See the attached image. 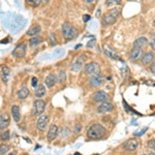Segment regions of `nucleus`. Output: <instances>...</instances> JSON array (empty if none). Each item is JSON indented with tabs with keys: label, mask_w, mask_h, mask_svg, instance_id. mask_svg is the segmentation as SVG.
I'll list each match as a JSON object with an SVG mask.
<instances>
[{
	"label": "nucleus",
	"mask_w": 155,
	"mask_h": 155,
	"mask_svg": "<svg viewBox=\"0 0 155 155\" xmlns=\"http://www.w3.org/2000/svg\"><path fill=\"white\" fill-rule=\"evenodd\" d=\"M106 135V128L100 124H92L87 129V135L92 140L100 139L101 137Z\"/></svg>",
	"instance_id": "nucleus-1"
},
{
	"label": "nucleus",
	"mask_w": 155,
	"mask_h": 155,
	"mask_svg": "<svg viewBox=\"0 0 155 155\" xmlns=\"http://www.w3.org/2000/svg\"><path fill=\"white\" fill-rule=\"evenodd\" d=\"M62 34L65 39H73L78 36L79 32L73 26H71L68 23H64L62 25Z\"/></svg>",
	"instance_id": "nucleus-2"
},
{
	"label": "nucleus",
	"mask_w": 155,
	"mask_h": 155,
	"mask_svg": "<svg viewBox=\"0 0 155 155\" xmlns=\"http://www.w3.org/2000/svg\"><path fill=\"white\" fill-rule=\"evenodd\" d=\"M118 16H119V10L117 9V8H113V9H111L105 16V18H103V24H107V25L113 24V23L116 22Z\"/></svg>",
	"instance_id": "nucleus-3"
},
{
	"label": "nucleus",
	"mask_w": 155,
	"mask_h": 155,
	"mask_svg": "<svg viewBox=\"0 0 155 155\" xmlns=\"http://www.w3.org/2000/svg\"><path fill=\"white\" fill-rule=\"evenodd\" d=\"M84 71L86 75L89 76H96L99 73V65L95 62H90L85 65Z\"/></svg>",
	"instance_id": "nucleus-4"
},
{
	"label": "nucleus",
	"mask_w": 155,
	"mask_h": 155,
	"mask_svg": "<svg viewBox=\"0 0 155 155\" xmlns=\"http://www.w3.org/2000/svg\"><path fill=\"white\" fill-rule=\"evenodd\" d=\"M44 109H46V103L41 99H36L33 103V111H34V115L39 116L44 113Z\"/></svg>",
	"instance_id": "nucleus-5"
},
{
	"label": "nucleus",
	"mask_w": 155,
	"mask_h": 155,
	"mask_svg": "<svg viewBox=\"0 0 155 155\" xmlns=\"http://www.w3.org/2000/svg\"><path fill=\"white\" fill-rule=\"evenodd\" d=\"M25 54H26V44H18L12 51V56H15L16 58H23Z\"/></svg>",
	"instance_id": "nucleus-6"
},
{
	"label": "nucleus",
	"mask_w": 155,
	"mask_h": 155,
	"mask_svg": "<svg viewBox=\"0 0 155 155\" xmlns=\"http://www.w3.org/2000/svg\"><path fill=\"white\" fill-rule=\"evenodd\" d=\"M109 98V95L105 92V91H97L93 94V100L95 103H106Z\"/></svg>",
	"instance_id": "nucleus-7"
},
{
	"label": "nucleus",
	"mask_w": 155,
	"mask_h": 155,
	"mask_svg": "<svg viewBox=\"0 0 155 155\" xmlns=\"http://www.w3.org/2000/svg\"><path fill=\"white\" fill-rule=\"evenodd\" d=\"M138 146H139V142H138L135 139L127 140V141L125 142V144H124L125 150H127V151H131V152L135 151V150H137Z\"/></svg>",
	"instance_id": "nucleus-8"
},
{
	"label": "nucleus",
	"mask_w": 155,
	"mask_h": 155,
	"mask_svg": "<svg viewBox=\"0 0 155 155\" xmlns=\"http://www.w3.org/2000/svg\"><path fill=\"white\" fill-rule=\"evenodd\" d=\"M58 126H57L56 124H52L50 127V129H49V132L48 135H47V139L49 140V141H53L54 139H56V137L58 135Z\"/></svg>",
	"instance_id": "nucleus-9"
},
{
	"label": "nucleus",
	"mask_w": 155,
	"mask_h": 155,
	"mask_svg": "<svg viewBox=\"0 0 155 155\" xmlns=\"http://www.w3.org/2000/svg\"><path fill=\"white\" fill-rule=\"evenodd\" d=\"M49 123V117L48 116H40L36 122V126L39 130H44Z\"/></svg>",
	"instance_id": "nucleus-10"
},
{
	"label": "nucleus",
	"mask_w": 155,
	"mask_h": 155,
	"mask_svg": "<svg viewBox=\"0 0 155 155\" xmlns=\"http://www.w3.org/2000/svg\"><path fill=\"white\" fill-rule=\"evenodd\" d=\"M9 124V116L7 113H3L0 115V130L5 129Z\"/></svg>",
	"instance_id": "nucleus-11"
},
{
	"label": "nucleus",
	"mask_w": 155,
	"mask_h": 155,
	"mask_svg": "<svg viewBox=\"0 0 155 155\" xmlns=\"http://www.w3.org/2000/svg\"><path fill=\"white\" fill-rule=\"evenodd\" d=\"M113 110V105L111 103H103L98 108H97V111L98 113H108V112H111Z\"/></svg>",
	"instance_id": "nucleus-12"
},
{
	"label": "nucleus",
	"mask_w": 155,
	"mask_h": 155,
	"mask_svg": "<svg viewBox=\"0 0 155 155\" xmlns=\"http://www.w3.org/2000/svg\"><path fill=\"white\" fill-rule=\"evenodd\" d=\"M56 82H57V77L54 75V73L49 75L48 77L46 78V80H44V84L47 85L48 88H52V87L56 84Z\"/></svg>",
	"instance_id": "nucleus-13"
},
{
	"label": "nucleus",
	"mask_w": 155,
	"mask_h": 155,
	"mask_svg": "<svg viewBox=\"0 0 155 155\" xmlns=\"http://www.w3.org/2000/svg\"><path fill=\"white\" fill-rule=\"evenodd\" d=\"M103 83V78L100 75H96V76H92L90 78V84L94 87L100 86Z\"/></svg>",
	"instance_id": "nucleus-14"
},
{
	"label": "nucleus",
	"mask_w": 155,
	"mask_h": 155,
	"mask_svg": "<svg viewBox=\"0 0 155 155\" xmlns=\"http://www.w3.org/2000/svg\"><path fill=\"white\" fill-rule=\"evenodd\" d=\"M40 31H41V28H40V26L39 25H33L32 27H31L30 29H29L28 31H27L26 34L28 35V36H36V35H39L40 33Z\"/></svg>",
	"instance_id": "nucleus-15"
},
{
	"label": "nucleus",
	"mask_w": 155,
	"mask_h": 155,
	"mask_svg": "<svg viewBox=\"0 0 155 155\" xmlns=\"http://www.w3.org/2000/svg\"><path fill=\"white\" fill-rule=\"evenodd\" d=\"M153 61H154L153 53H146V54H144L143 57H142V62L145 65L149 64V63L153 62Z\"/></svg>",
	"instance_id": "nucleus-16"
},
{
	"label": "nucleus",
	"mask_w": 155,
	"mask_h": 155,
	"mask_svg": "<svg viewBox=\"0 0 155 155\" xmlns=\"http://www.w3.org/2000/svg\"><path fill=\"white\" fill-rule=\"evenodd\" d=\"M12 115L16 122H19V121H20L21 113H20V109H19L18 106H12Z\"/></svg>",
	"instance_id": "nucleus-17"
},
{
	"label": "nucleus",
	"mask_w": 155,
	"mask_h": 155,
	"mask_svg": "<svg viewBox=\"0 0 155 155\" xmlns=\"http://www.w3.org/2000/svg\"><path fill=\"white\" fill-rule=\"evenodd\" d=\"M147 42H148V39H146V37H139L138 39L135 40V42H133V47H135V48L142 49V47L145 46Z\"/></svg>",
	"instance_id": "nucleus-18"
},
{
	"label": "nucleus",
	"mask_w": 155,
	"mask_h": 155,
	"mask_svg": "<svg viewBox=\"0 0 155 155\" xmlns=\"http://www.w3.org/2000/svg\"><path fill=\"white\" fill-rule=\"evenodd\" d=\"M142 55V49L140 48H133L130 53V59L131 60H137L141 57Z\"/></svg>",
	"instance_id": "nucleus-19"
},
{
	"label": "nucleus",
	"mask_w": 155,
	"mask_h": 155,
	"mask_svg": "<svg viewBox=\"0 0 155 155\" xmlns=\"http://www.w3.org/2000/svg\"><path fill=\"white\" fill-rule=\"evenodd\" d=\"M28 95H29V90L26 86H23L18 92V97L20 99H25Z\"/></svg>",
	"instance_id": "nucleus-20"
},
{
	"label": "nucleus",
	"mask_w": 155,
	"mask_h": 155,
	"mask_svg": "<svg viewBox=\"0 0 155 155\" xmlns=\"http://www.w3.org/2000/svg\"><path fill=\"white\" fill-rule=\"evenodd\" d=\"M34 94H35V96L39 97V98H40V97H42L44 94H46V88H44V85H39V86L37 87L36 89H35Z\"/></svg>",
	"instance_id": "nucleus-21"
},
{
	"label": "nucleus",
	"mask_w": 155,
	"mask_h": 155,
	"mask_svg": "<svg viewBox=\"0 0 155 155\" xmlns=\"http://www.w3.org/2000/svg\"><path fill=\"white\" fill-rule=\"evenodd\" d=\"M105 53L108 55V56H110L111 58H113V59H118V60L120 59L118 55H116L115 52H114V51H112L111 49H110L109 46H105Z\"/></svg>",
	"instance_id": "nucleus-22"
},
{
	"label": "nucleus",
	"mask_w": 155,
	"mask_h": 155,
	"mask_svg": "<svg viewBox=\"0 0 155 155\" xmlns=\"http://www.w3.org/2000/svg\"><path fill=\"white\" fill-rule=\"evenodd\" d=\"M10 73V69L8 68V67H2V71H1V79L2 81H3L4 83L7 82V76L9 75Z\"/></svg>",
	"instance_id": "nucleus-23"
},
{
	"label": "nucleus",
	"mask_w": 155,
	"mask_h": 155,
	"mask_svg": "<svg viewBox=\"0 0 155 155\" xmlns=\"http://www.w3.org/2000/svg\"><path fill=\"white\" fill-rule=\"evenodd\" d=\"M41 41H42L41 37L35 36V37H32V39L29 40V44H30L31 47H35V46H37V44H39Z\"/></svg>",
	"instance_id": "nucleus-24"
},
{
	"label": "nucleus",
	"mask_w": 155,
	"mask_h": 155,
	"mask_svg": "<svg viewBox=\"0 0 155 155\" xmlns=\"http://www.w3.org/2000/svg\"><path fill=\"white\" fill-rule=\"evenodd\" d=\"M82 65H83V63L81 62V61H75V62L71 64V69L73 71H80V68L82 67Z\"/></svg>",
	"instance_id": "nucleus-25"
},
{
	"label": "nucleus",
	"mask_w": 155,
	"mask_h": 155,
	"mask_svg": "<svg viewBox=\"0 0 155 155\" xmlns=\"http://www.w3.org/2000/svg\"><path fill=\"white\" fill-rule=\"evenodd\" d=\"M9 150V146L4 144V145H0V154H5L6 152Z\"/></svg>",
	"instance_id": "nucleus-26"
},
{
	"label": "nucleus",
	"mask_w": 155,
	"mask_h": 155,
	"mask_svg": "<svg viewBox=\"0 0 155 155\" xmlns=\"http://www.w3.org/2000/svg\"><path fill=\"white\" fill-rule=\"evenodd\" d=\"M58 77H59V82L64 83L65 80H66V73H65V71H60Z\"/></svg>",
	"instance_id": "nucleus-27"
},
{
	"label": "nucleus",
	"mask_w": 155,
	"mask_h": 155,
	"mask_svg": "<svg viewBox=\"0 0 155 155\" xmlns=\"http://www.w3.org/2000/svg\"><path fill=\"white\" fill-rule=\"evenodd\" d=\"M27 3L30 4V5L32 6H39L41 2H40V0H26Z\"/></svg>",
	"instance_id": "nucleus-28"
},
{
	"label": "nucleus",
	"mask_w": 155,
	"mask_h": 155,
	"mask_svg": "<svg viewBox=\"0 0 155 155\" xmlns=\"http://www.w3.org/2000/svg\"><path fill=\"white\" fill-rule=\"evenodd\" d=\"M0 139H1L2 141H8V139H9V132H8V131H4V132H2Z\"/></svg>",
	"instance_id": "nucleus-29"
},
{
	"label": "nucleus",
	"mask_w": 155,
	"mask_h": 155,
	"mask_svg": "<svg viewBox=\"0 0 155 155\" xmlns=\"http://www.w3.org/2000/svg\"><path fill=\"white\" fill-rule=\"evenodd\" d=\"M120 3V0H108L106 1V5L111 6V5H115V4H119Z\"/></svg>",
	"instance_id": "nucleus-30"
},
{
	"label": "nucleus",
	"mask_w": 155,
	"mask_h": 155,
	"mask_svg": "<svg viewBox=\"0 0 155 155\" xmlns=\"http://www.w3.org/2000/svg\"><path fill=\"white\" fill-rule=\"evenodd\" d=\"M148 147H149L150 149H152L155 152V140H151V141L149 142V144H148Z\"/></svg>",
	"instance_id": "nucleus-31"
},
{
	"label": "nucleus",
	"mask_w": 155,
	"mask_h": 155,
	"mask_svg": "<svg viewBox=\"0 0 155 155\" xmlns=\"http://www.w3.org/2000/svg\"><path fill=\"white\" fill-rule=\"evenodd\" d=\"M50 39H51V46H54L56 44V39H55V35L54 33H51L50 35Z\"/></svg>",
	"instance_id": "nucleus-32"
},
{
	"label": "nucleus",
	"mask_w": 155,
	"mask_h": 155,
	"mask_svg": "<svg viewBox=\"0 0 155 155\" xmlns=\"http://www.w3.org/2000/svg\"><path fill=\"white\" fill-rule=\"evenodd\" d=\"M146 130H147V128H143L141 131H140V132H139V131H137V132H135V135H142L144 132H145Z\"/></svg>",
	"instance_id": "nucleus-33"
},
{
	"label": "nucleus",
	"mask_w": 155,
	"mask_h": 155,
	"mask_svg": "<svg viewBox=\"0 0 155 155\" xmlns=\"http://www.w3.org/2000/svg\"><path fill=\"white\" fill-rule=\"evenodd\" d=\"M90 18L91 17L89 16V15H84V16H83V20H84V22H88V21L90 20Z\"/></svg>",
	"instance_id": "nucleus-34"
},
{
	"label": "nucleus",
	"mask_w": 155,
	"mask_h": 155,
	"mask_svg": "<svg viewBox=\"0 0 155 155\" xmlns=\"http://www.w3.org/2000/svg\"><path fill=\"white\" fill-rule=\"evenodd\" d=\"M31 84H32L33 87H36L37 86V79L36 78H32V83H31Z\"/></svg>",
	"instance_id": "nucleus-35"
},
{
	"label": "nucleus",
	"mask_w": 155,
	"mask_h": 155,
	"mask_svg": "<svg viewBox=\"0 0 155 155\" xmlns=\"http://www.w3.org/2000/svg\"><path fill=\"white\" fill-rule=\"evenodd\" d=\"M94 42H95V39H92L91 41H89L88 42V44H87V47L88 48H91V47H93V44H94Z\"/></svg>",
	"instance_id": "nucleus-36"
},
{
	"label": "nucleus",
	"mask_w": 155,
	"mask_h": 155,
	"mask_svg": "<svg viewBox=\"0 0 155 155\" xmlns=\"http://www.w3.org/2000/svg\"><path fill=\"white\" fill-rule=\"evenodd\" d=\"M150 46H151V48L155 51V39L151 40V42H150Z\"/></svg>",
	"instance_id": "nucleus-37"
},
{
	"label": "nucleus",
	"mask_w": 155,
	"mask_h": 155,
	"mask_svg": "<svg viewBox=\"0 0 155 155\" xmlns=\"http://www.w3.org/2000/svg\"><path fill=\"white\" fill-rule=\"evenodd\" d=\"M150 69H151V71L153 73H155V62L153 63V64L151 65V67H150Z\"/></svg>",
	"instance_id": "nucleus-38"
},
{
	"label": "nucleus",
	"mask_w": 155,
	"mask_h": 155,
	"mask_svg": "<svg viewBox=\"0 0 155 155\" xmlns=\"http://www.w3.org/2000/svg\"><path fill=\"white\" fill-rule=\"evenodd\" d=\"M7 42V39H3V40H1V44H6Z\"/></svg>",
	"instance_id": "nucleus-39"
},
{
	"label": "nucleus",
	"mask_w": 155,
	"mask_h": 155,
	"mask_svg": "<svg viewBox=\"0 0 155 155\" xmlns=\"http://www.w3.org/2000/svg\"><path fill=\"white\" fill-rule=\"evenodd\" d=\"M9 155H16V153H15V152H12V153H10Z\"/></svg>",
	"instance_id": "nucleus-40"
},
{
	"label": "nucleus",
	"mask_w": 155,
	"mask_h": 155,
	"mask_svg": "<svg viewBox=\"0 0 155 155\" xmlns=\"http://www.w3.org/2000/svg\"><path fill=\"white\" fill-rule=\"evenodd\" d=\"M153 26L155 27V21H154V22H153Z\"/></svg>",
	"instance_id": "nucleus-41"
},
{
	"label": "nucleus",
	"mask_w": 155,
	"mask_h": 155,
	"mask_svg": "<svg viewBox=\"0 0 155 155\" xmlns=\"http://www.w3.org/2000/svg\"><path fill=\"white\" fill-rule=\"evenodd\" d=\"M149 155H155V153H151V154H149Z\"/></svg>",
	"instance_id": "nucleus-42"
},
{
	"label": "nucleus",
	"mask_w": 155,
	"mask_h": 155,
	"mask_svg": "<svg viewBox=\"0 0 155 155\" xmlns=\"http://www.w3.org/2000/svg\"><path fill=\"white\" fill-rule=\"evenodd\" d=\"M143 155H146V154H143Z\"/></svg>",
	"instance_id": "nucleus-43"
}]
</instances>
